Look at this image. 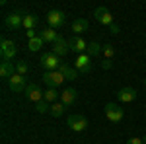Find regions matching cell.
<instances>
[{"mask_svg": "<svg viewBox=\"0 0 146 144\" xmlns=\"http://www.w3.org/2000/svg\"><path fill=\"white\" fill-rule=\"evenodd\" d=\"M16 72L22 74V76H25V74L29 72V66H27L25 62H16Z\"/></svg>", "mask_w": 146, "mask_h": 144, "instance_id": "obj_27", "label": "cell"}, {"mask_svg": "<svg viewBox=\"0 0 146 144\" xmlns=\"http://www.w3.org/2000/svg\"><path fill=\"white\" fill-rule=\"evenodd\" d=\"M88 27H90L88 25V20H84V18H78V20L72 22V31H74L76 37H80L84 31H88Z\"/></svg>", "mask_w": 146, "mask_h": 144, "instance_id": "obj_16", "label": "cell"}, {"mask_svg": "<svg viewBox=\"0 0 146 144\" xmlns=\"http://www.w3.org/2000/svg\"><path fill=\"white\" fill-rule=\"evenodd\" d=\"M64 109H66V107H64V103H62V101H56V103L51 105V111H49V113H51L53 117H60V115L64 113Z\"/></svg>", "mask_w": 146, "mask_h": 144, "instance_id": "obj_21", "label": "cell"}, {"mask_svg": "<svg viewBox=\"0 0 146 144\" xmlns=\"http://www.w3.org/2000/svg\"><path fill=\"white\" fill-rule=\"evenodd\" d=\"M14 74H16V64L12 60H2V64H0V76L10 80Z\"/></svg>", "mask_w": 146, "mask_h": 144, "instance_id": "obj_14", "label": "cell"}, {"mask_svg": "<svg viewBox=\"0 0 146 144\" xmlns=\"http://www.w3.org/2000/svg\"><path fill=\"white\" fill-rule=\"evenodd\" d=\"M70 51V45H68L66 39H62V37H58L55 43H53V53H55L56 56H64Z\"/></svg>", "mask_w": 146, "mask_h": 144, "instance_id": "obj_12", "label": "cell"}, {"mask_svg": "<svg viewBox=\"0 0 146 144\" xmlns=\"http://www.w3.org/2000/svg\"><path fill=\"white\" fill-rule=\"evenodd\" d=\"M101 53L105 55V60H111L113 56H115V47L109 45V43H105L103 47H101Z\"/></svg>", "mask_w": 146, "mask_h": 144, "instance_id": "obj_23", "label": "cell"}, {"mask_svg": "<svg viewBox=\"0 0 146 144\" xmlns=\"http://www.w3.org/2000/svg\"><path fill=\"white\" fill-rule=\"evenodd\" d=\"M101 47H103V45L96 43V41H92V43H88V55H90V56L100 55V53H101Z\"/></svg>", "mask_w": 146, "mask_h": 144, "instance_id": "obj_24", "label": "cell"}, {"mask_svg": "<svg viewBox=\"0 0 146 144\" xmlns=\"http://www.w3.org/2000/svg\"><path fill=\"white\" fill-rule=\"evenodd\" d=\"M74 68L78 70L80 74H88L92 70V60H90V55L84 53V55H78L76 60H74Z\"/></svg>", "mask_w": 146, "mask_h": 144, "instance_id": "obj_5", "label": "cell"}, {"mask_svg": "<svg viewBox=\"0 0 146 144\" xmlns=\"http://www.w3.org/2000/svg\"><path fill=\"white\" fill-rule=\"evenodd\" d=\"M66 125L70 131H74V133H82V131H86L88 129V119L84 117V115H78V113H74V115H70L66 119Z\"/></svg>", "mask_w": 146, "mask_h": 144, "instance_id": "obj_2", "label": "cell"}, {"mask_svg": "<svg viewBox=\"0 0 146 144\" xmlns=\"http://www.w3.org/2000/svg\"><path fill=\"white\" fill-rule=\"evenodd\" d=\"M39 37H41V39H43L45 43H55V41L58 39V37H60V35L56 33L53 27H47V29H43V31L39 33Z\"/></svg>", "mask_w": 146, "mask_h": 144, "instance_id": "obj_17", "label": "cell"}, {"mask_svg": "<svg viewBox=\"0 0 146 144\" xmlns=\"http://www.w3.org/2000/svg\"><path fill=\"white\" fill-rule=\"evenodd\" d=\"M101 68H103V70H109V68H111V60H103V62H101Z\"/></svg>", "mask_w": 146, "mask_h": 144, "instance_id": "obj_31", "label": "cell"}, {"mask_svg": "<svg viewBox=\"0 0 146 144\" xmlns=\"http://www.w3.org/2000/svg\"><path fill=\"white\" fill-rule=\"evenodd\" d=\"M70 51H74V53H78V55H84V51H88V43L82 39V37H72L70 41Z\"/></svg>", "mask_w": 146, "mask_h": 144, "instance_id": "obj_13", "label": "cell"}, {"mask_svg": "<svg viewBox=\"0 0 146 144\" xmlns=\"http://www.w3.org/2000/svg\"><path fill=\"white\" fill-rule=\"evenodd\" d=\"M23 14L22 10H16L12 12L10 16H6V20H4V25L6 27H10V29H18V27H23Z\"/></svg>", "mask_w": 146, "mask_h": 144, "instance_id": "obj_4", "label": "cell"}, {"mask_svg": "<svg viewBox=\"0 0 146 144\" xmlns=\"http://www.w3.org/2000/svg\"><path fill=\"white\" fill-rule=\"evenodd\" d=\"M60 101L64 103V107L74 105V101H76V90L74 88H66L62 94H60Z\"/></svg>", "mask_w": 146, "mask_h": 144, "instance_id": "obj_15", "label": "cell"}, {"mask_svg": "<svg viewBox=\"0 0 146 144\" xmlns=\"http://www.w3.org/2000/svg\"><path fill=\"white\" fill-rule=\"evenodd\" d=\"M12 47H16V43L10 41V39H6V37L0 41V51H8V49H12Z\"/></svg>", "mask_w": 146, "mask_h": 144, "instance_id": "obj_28", "label": "cell"}, {"mask_svg": "<svg viewBox=\"0 0 146 144\" xmlns=\"http://www.w3.org/2000/svg\"><path fill=\"white\" fill-rule=\"evenodd\" d=\"M109 31H111L113 35H117L119 31H121V29H119V25H117V23H113V25H109Z\"/></svg>", "mask_w": 146, "mask_h": 144, "instance_id": "obj_30", "label": "cell"}, {"mask_svg": "<svg viewBox=\"0 0 146 144\" xmlns=\"http://www.w3.org/2000/svg\"><path fill=\"white\" fill-rule=\"evenodd\" d=\"M142 140H144V144H146V134H144V138H142Z\"/></svg>", "mask_w": 146, "mask_h": 144, "instance_id": "obj_32", "label": "cell"}, {"mask_svg": "<svg viewBox=\"0 0 146 144\" xmlns=\"http://www.w3.org/2000/svg\"><path fill=\"white\" fill-rule=\"evenodd\" d=\"M117 98L121 103H133L136 100V90L135 88H121L117 92Z\"/></svg>", "mask_w": 146, "mask_h": 144, "instance_id": "obj_11", "label": "cell"}, {"mask_svg": "<svg viewBox=\"0 0 146 144\" xmlns=\"http://www.w3.org/2000/svg\"><path fill=\"white\" fill-rule=\"evenodd\" d=\"M47 22H49V27H53V29L60 27V25L64 23V12H60V10H51L49 14H47Z\"/></svg>", "mask_w": 146, "mask_h": 144, "instance_id": "obj_9", "label": "cell"}, {"mask_svg": "<svg viewBox=\"0 0 146 144\" xmlns=\"http://www.w3.org/2000/svg\"><path fill=\"white\" fill-rule=\"evenodd\" d=\"M58 98H60V94H58V90L56 88H49V90H45V94H43V100L47 101V103H56L58 101Z\"/></svg>", "mask_w": 146, "mask_h": 144, "instance_id": "obj_20", "label": "cell"}, {"mask_svg": "<svg viewBox=\"0 0 146 144\" xmlns=\"http://www.w3.org/2000/svg\"><path fill=\"white\" fill-rule=\"evenodd\" d=\"M105 117H107V121H111V123H121L125 113L121 109V105H117V103H105Z\"/></svg>", "mask_w": 146, "mask_h": 144, "instance_id": "obj_3", "label": "cell"}, {"mask_svg": "<svg viewBox=\"0 0 146 144\" xmlns=\"http://www.w3.org/2000/svg\"><path fill=\"white\" fill-rule=\"evenodd\" d=\"M64 80H66V78L62 76L58 70H55V72H45V74H43V82H45L49 88H58Z\"/></svg>", "mask_w": 146, "mask_h": 144, "instance_id": "obj_6", "label": "cell"}, {"mask_svg": "<svg viewBox=\"0 0 146 144\" xmlns=\"http://www.w3.org/2000/svg\"><path fill=\"white\" fill-rule=\"evenodd\" d=\"M58 72H60L62 76L66 78V80H76V78H78V70L70 68V66L66 64V62H62V64H60V68H58Z\"/></svg>", "mask_w": 146, "mask_h": 144, "instance_id": "obj_18", "label": "cell"}, {"mask_svg": "<svg viewBox=\"0 0 146 144\" xmlns=\"http://www.w3.org/2000/svg\"><path fill=\"white\" fill-rule=\"evenodd\" d=\"M94 18H96L101 25H107V27H109V25H113V16H111V12L107 10L105 6H100L98 10L94 12Z\"/></svg>", "mask_w": 146, "mask_h": 144, "instance_id": "obj_7", "label": "cell"}, {"mask_svg": "<svg viewBox=\"0 0 146 144\" xmlns=\"http://www.w3.org/2000/svg\"><path fill=\"white\" fill-rule=\"evenodd\" d=\"M35 111H37V113H41V115H43V113H49V111H51V103H47L45 100L39 101V103L35 105Z\"/></svg>", "mask_w": 146, "mask_h": 144, "instance_id": "obj_26", "label": "cell"}, {"mask_svg": "<svg viewBox=\"0 0 146 144\" xmlns=\"http://www.w3.org/2000/svg\"><path fill=\"white\" fill-rule=\"evenodd\" d=\"M37 23H39V18H37L35 14H25V16H23V27H25L27 31L35 29Z\"/></svg>", "mask_w": 146, "mask_h": 144, "instance_id": "obj_19", "label": "cell"}, {"mask_svg": "<svg viewBox=\"0 0 146 144\" xmlns=\"http://www.w3.org/2000/svg\"><path fill=\"white\" fill-rule=\"evenodd\" d=\"M8 84H10V90H12V92H16V94H22V92L27 90V86H25V76L18 74V72L8 80Z\"/></svg>", "mask_w": 146, "mask_h": 144, "instance_id": "obj_8", "label": "cell"}, {"mask_svg": "<svg viewBox=\"0 0 146 144\" xmlns=\"http://www.w3.org/2000/svg\"><path fill=\"white\" fill-rule=\"evenodd\" d=\"M16 53H18V47H12L8 51H0V56H2V60H12L16 56Z\"/></svg>", "mask_w": 146, "mask_h": 144, "instance_id": "obj_25", "label": "cell"}, {"mask_svg": "<svg viewBox=\"0 0 146 144\" xmlns=\"http://www.w3.org/2000/svg\"><path fill=\"white\" fill-rule=\"evenodd\" d=\"M43 90L39 88L37 84H29L27 90H25V96H27V100L29 101H35V103H39V101H43Z\"/></svg>", "mask_w": 146, "mask_h": 144, "instance_id": "obj_10", "label": "cell"}, {"mask_svg": "<svg viewBox=\"0 0 146 144\" xmlns=\"http://www.w3.org/2000/svg\"><path fill=\"white\" fill-rule=\"evenodd\" d=\"M39 62H41V68H45V72H55V70H58L60 64H62L53 51H51V53H43Z\"/></svg>", "mask_w": 146, "mask_h": 144, "instance_id": "obj_1", "label": "cell"}, {"mask_svg": "<svg viewBox=\"0 0 146 144\" xmlns=\"http://www.w3.org/2000/svg\"><path fill=\"white\" fill-rule=\"evenodd\" d=\"M27 47H29V51H31V53H37V51L43 47V39L37 35L35 39H29V41H27Z\"/></svg>", "mask_w": 146, "mask_h": 144, "instance_id": "obj_22", "label": "cell"}, {"mask_svg": "<svg viewBox=\"0 0 146 144\" xmlns=\"http://www.w3.org/2000/svg\"><path fill=\"white\" fill-rule=\"evenodd\" d=\"M127 144H144V140H142V138H129V140H127Z\"/></svg>", "mask_w": 146, "mask_h": 144, "instance_id": "obj_29", "label": "cell"}]
</instances>
